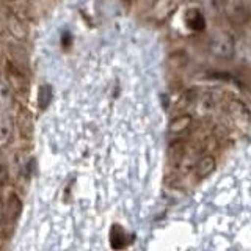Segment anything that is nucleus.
Returning <instances> with one entry per match:
<instances>
[{
    "label": "nucleus",
    "instance_id": "nucleus-2",
    "mask_svg": "<svg viewBox=\"0 0 251 251\" xmlns=\"http://www.w3.org/2000/svg\"><path fill=\"white\" fill-rule=\"evenodd\" d=\"M5 209V222L6 223H16L22 212V201L16 193H10L3 204Z\"/></svg>",
    "mask_w": 251,
    "mask_h": 251
},
{
    "label": "nucleus",
    "instance_id": "nucleus-4",
    "mask_svg": "<svg viewBox=\"0 0 251 251\" xmlns=\"http://www.w3.org/2000/svg\"><path fill=\"white\" fill-rule=\"evenodd\" d=\"M14 133V120L11 115H2L0 116V148L6 146Z\"/></svg>",
    "mask_w": 251,
    "mask_h": 251
},
{
    "label": "nucleus",
    "instance_id": "nucleus-5",
    "mask_svg": "<svg viewBox=\"0 0 251 251\" xmlns=\"http://www.w3.org/2000/svg\"><path fill=\"white\" fill-rule=\"evenodd\" d=\"M11 102V90L8 88V85L0 83V105L8 107Z\"/></svg>",
    "mask_w": 251,
    "mask_h": 251
},
{
    "label": "nucleus",
    "instance_id": "nucleus-6",
    "mask_svg": "<svg viewBox=\"0 0 251 251\" xmlns=\"http://www.w3.org/2000/svg\"><path fill=\"white\" fill-rule=\"evenodd\" d=\"M6 225L5 222V209H3V204H0V231L3 229Z\"/></svg>",
    "mask_w": 251,
    "mask_h": 251
},
{
    "label": "nucleus",
    "instance_id": "nucleus-1",
    "mask_svg": "<svg viewBox=\"0 0 251 251\" xmlns=\"http://www.w3.org/2000/svg\"><path fill=\"white\" fill-rule=\"evenodd\" d=\"M215 170H217V159L212 154H206V155H201L198 162H196L193 168V175H195V179L201 180V179L209 177Z\"/></svg>",
    "mask_w": 251,
    "mask_h": 251
},
{
    "label": "nucleus",
    "instance_id": "nucleus-3",
    "mask_svg": "<svg viewBox=\"0 0 251 251\" xmlns=\"http://www.w3.org/2000/svg\"><path fill=\"white\" fill-rule=\"evenodd\" d=\"M192 126H193V118L190 115H179L170 121L168 130L171 135L180 137V135H185V133L192 129Z\"/></svg>",
    "mask_w": 251,
    "mask_h": 251
}]
</instances>
